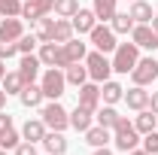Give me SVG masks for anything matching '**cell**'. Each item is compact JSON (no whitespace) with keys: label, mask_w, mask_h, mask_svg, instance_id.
<instances>
[{"label":"cell","mask_w":158,"mask_h":155,"mask_svg":"<svg viewBox=\"0 0 158 155\" xmlns=\"http://www.w3.org/2000/svg\"><path fill=\"white\" fill-rule=\"evenodd\" d=\"M113 143L118 152H131L140 143V131L134 128V122H128L125 116H118V122L113 125Z\"/></svg>","instance_id":"1"},{"label":"cell","mask_w":158,"mask_h":155,"mask_svg":"<svg viewBox=\"0 0 158 155\" xmlns=\"http://www.w3.org/2000/svg\"><path fill=\"white\" fill-rule=\"evenodd\" d=\"M140 61V46L134 43H118L113 52V73H131Z\"/></svg>","instance_id":"2"},{"label":"cell","mask_w":158,"mask_h":155,"mask_svg":"<svg viewBox=\"0 0 158 155\" xmlns=\"http://www.w3.org/2000/svg\"><path fill=\"white\" fill-rule=\"evenodd\" d=\"M85 67H88V79L98 82V85H100V82H106L110 73H113V61L106 58L103 52H98V49L85 55Z\"/></svg>","instance_id":"3"},{"label":"cell","mask_w":158,"mask_h":155,"mask_svg":"<svg viewBox=\"0 0 158 155\" xmlns=\"http://www.w3.org/2000/svg\"><path fill=\"white\" fill-rule=\"evenodd\" d=\"M40 119L46 122V128H49V131H64V128H70V113L61 107L58 100L46 103V107L40 110Z\"/></svg>","instance_id":"4"},{"label":"cell","mask_w":158,"mask_h":155,"mask_svg":"<svg viewBox=\"0 0 158 155\" xmlns=\"http://www.w3.org/2000/svg\"><path fill=\"white\" fill-rule=\"evenodd\" d=\"M40 88H43V94L49 97V100H61L64 88H67L64 70H58V67H49V70L43 73V79H40Z\"/></svg>","instance_id":"5"},{"label":"cell","mask_w":158,"mask_h":155,"mask_svg":"<svg viewBox=\"0 0 158 155\" xmlns=\"http://www.w3.org/2000/svg\"><path fill=\"white\" fill-rule=\"evenodd\" d=\"M88 37H91V43H94V49H98V52H103V55H106V52H116V31H113V27H106V24H103V21H98V24H94V27H91V34H88Z\"/></svg>","instance_id":"6"},{"label":"cell","mask_w":158,"mask_h":155,"mask_svg":"<svg viewBox=\"0 0 158 155\" xmlns=\"http://www.w3.org/2000/svg\"><path fill=\"white\" fill-rule=\"evenodd\" d=\"M131 79H134V85H152L158 79V61L149 55V58H140L137 67L131 70Z\"/></svg>","instance_id":"7"},{"label":"cell","mask_w":158,"mask_h":155,"mask_svg":"<svg viewBox=\"0 0 158 155\" xmlns=\"http://www.w3.org/2000/svg\"><path fill=\"white\" fill-rule=\"evenodd\" d=\"M76 103L85 107V110H91V113H98V107H100V85L98 82H82L79 91H76Z\"/></svg>","instance_id":"8"},{"label":"cell","mask_w":158,"mask_h":155,"mask_svg":"<svg viewBox=\"0 0 158 155\" xmlns=\"http://www.w3.org/2000/svg\"><path fill=\"white\" fill-rule=\"evenodd\" d=\"M131 43L140 46V49L155 52V49H158V34L152 31V24H134V31H131Z\"/></svg>","instance_id":"9"},{"label":"cell","mask_w":158,"mask_h":155,"mask_svg":"<svg viewBox=\"0 0 158 155\" xmlns=\"http://www.w3.org/2000/svg\"><path fill=\"white\" fill-rule=\"evenodd\" d=\"M40 67H43V61H40V55H21V61H19V76L24 79V85H31V82H37V76H40Z\"/></svg>","instance_id":"10"},{"label":"cell","mask_w":158,"mask_h":155,"mask_svg":"<svg viewBox=\"0 0 158 155\" xmlns=\"http://www.w3.org/2000/svg\"><path fill=\"white\" fill-rule=\"evenodd\" d=\"M70 24H73V34H91V27L98 24V15H94V9H82L79 6V12L70 19Z\"/></svg>","instance_id":"11"},{"label":"cell","mask_w":158,"mask_h":155,"mask_svg":"<svg viewBox=\"0 0 158 155\" xmlns=\"http://www.w3.org/2000/svg\"><path fill=\"white\" fill-rule=\"evenodd\" d=\"M131 110H149V91H146V85H134V88H128L125 91V97H122Z\"/></svg>","instance_id":"12"},{"label":"cell","mask_w":158,"mask_h":155,"mask_svg":"<svg viewBox=\"0 0 158 155\" xmlns=\"http://www.w3.org/2000/svg\"><path fill=\"white\" fill-rule=\"evenodd\" d=\"M46 131H49V128H46L43 119H27L24 128H21V140H27V143H43Z\"/></svg>","instance_id":"13"},{"label":"cell","mask_w":158,"mask_h":155,"mask_svg":"<svg viewBox=\"0 0 158 155\" xmlns=\"http://www.w3.org/2000/svg\"><path fill=\"white\" fill-rule=\"evenodd\" d=\"M19 100L27 107V110H37V107H43V100H46V94H43V88H40L37 82H31V85H24L21 88Z\"/></svg>","instance_id":"14"},{"label":"cell","mask_w":158,"mask_h":155,"mask_svg":"<svg viewBox=\"0 0 158 155\" xmlns=\"http://www.w3.org/2000/svg\"><path fill=\"white\" fill-rule=\"evenodd\" d=\"M43 146H46L49 155H64L67 152V137H64V131H46Z\"/></svg>","instance_id":"15"},{"label":"cell","mask_w":158,"mask_h":155,"mask_svg":"<svg viewBox=\"0 0 158 155\" xmlns=\"http://www.w3.org/2000/svg\"><path fill=\"white\" fill-rule=\"evenodd\" d=\"M110 140H113V134H110V128H103V125H91V128L85 131V143H88L91 149L110 146Z\"/></svg>","instance_id":"16"},{"label":"cell","mask_w":158,"mask_h":155,"mask_svg":"<svg viewBox=\"0 0 158 155\" xmlns=\"http://www.w3.org/2000/svg\"><path fill=\"white\" fill-rule=\"evenodd\" d=\"M91 125H94V113L76 103V110L70 113V128H76V131H82V134H85V131H88Z\"/></svg>","instance_id":"17"},{"label":"cell","mask_w":158,"mask_h":155,"mask_svg":"<svg viewBox=\"0 0 158 155\" xmlns=\"http://www.w3.org/2000/svg\"><path fill=\"white\" fill-rule=\"evenodd\" d=\"M21 34H24L21 19H3L0 21V40H3V43H15Z\"/></svg>","instance_id":"18"},{"label":"cell","mask_w":158,"mask_h":155,"mask_svg":"<svg viewBox=\"0 0 158 155\" xmlns=\"http://www.w3.org/2000/svg\"><path fill=\"white\" fill-rule=\"evenodd\" d=\"M125 97V88L118 85V82H113V79H106V82H100V103H118Z\"/></svg>","instance_id":"19"},{"label":"cell","mask_w":158,"mask_h":155,"mask_svg":"<svg viewBox=\"0 0 158 155\" xmlns=\"http://www.w3.org/2000/svg\"><path fill=\"white\" fill-rule=\"evenodd\" d=\"M128 15L137 21V24H149L155 12H152V6H149L146 0H131V9H128Z\"/></svg>","instance_id":"20"},{"label":"cell","mask_w":158,"mask_h":155,"mask_svg":"<svg viewBox=\"0 0 158 155\" xmlns=\"http://www.w3.org/2000/svg\"><path fill=\"white\" fill-rule=\"evenodd\" d=\"M61 49H64V55H67V61H70V64H76V61H85V55H88V46H85L82 40H67Z\"/></svg>","instance_id":"21"},{"label":"cell","mask_w":158,"mask_h":155,"mask_svg":"<svg viewBox=\"0 0 158 155\" xmlns=\"http://www.w3.org/2000/svg\"><path fill=\"white\" fill-rule=\"evenodd\" d=\"M40 61L43 67H55L58 64V55H61V43H40Z\"/></svg>","instance_id":"22"},{"label":"cell","mask_w":158,"mask_h":155,"mask_svg":"<svg viewBox=\"0 0 158 155\" xmlns=\"http://www.w3.org/2000/svg\"><path fill=\"white\" fill-rule=\"evenodd\" d=\"M64 79H67V85H82V82H88V67H82V61L76 64H70L67 70H64Z\"/></svg>","instance_id":"23"},{"label":"cell","mask_w":158,"mask_h":155,"mask_svg":"<svg viewBox=\"0 0 158 155\" xmlns=\"http://www.w3.org/2000/svg\"><path fill=\"white\" fill-rule=\"evenodd\" d=\"M118 0H94L91 3V9H94V15H98V21H113V15H116Z\"/></svg>","instance_id":"24"},{"label":"cell","mask_w":158,"mask_h":155,"mask_svg":"<svg viewBox=\"0 0 158 155\" xmlns=\"http://www.w3.org/2000/svg\"><path fill=\"white\" fill-rule=\"evenodd\" d=\"M155 125H158V116L152 113V110H140L137 119H134V128H137L140 134H149V131H155Z\"/></svg>","instance_id":"25"},{"label":"cell","mask_w":158,"mask_h":155,"mask_svg":"<svg viewBox=\"0 0 158 155\" xmlns=\"http://www.w3.org/2000/svg\"><path fill=\"white\" fill-rule=\"evenodd\" d=\"M34 31H37V40H40V43H52L55 19H49V15H40V19L34 21Z\"/></svg>","instance_id":"26"},{"label":"cell","mask_w":158,"mask_h":155,"mask_svg":"<svg viewBox=\"0 0 158 155\" xmlns=\"http://www.w3.org/2000/svg\"><path fill=\"white\" fill-rule=\"evenodd\" d=\"M67 40H73V24L70 19H55V31H52V43H67Z\"/></svg>","instance_id":"27"},{"label":"cell","mask_w":158,"mask_h":155,"mask_svg":"<svg viewBox=\"0 0 158 155\" xmlns=\"http://www.w3.org/2000/svg\"><path fill=\"white\" fill-rule=\"evenodd\" d=\"M94 122H98V125H103V128H110V131H113V125H116V122H118V113H116V110H113V107H110V103H106V107H98V113H94Z\"/></svg>","instance_id":"28"},{"label":"cell","mask_w":158,"mask_h":155,"mask_svg":"<svg viewBox=\"0 0 158 155\" xmlns=\"http://www.w3.org/2000/svg\"><path fill=\"white\" fill-rule=\"evenodd\" d=\"M58 19H73L79 12V0H55V9H52Z\"/></svg>","instance_id":"29"},{"label":"cell","mask_w":158,"mask_h":155,"mask_svg":"<svg viewBox=\"0 0 158 155\" xmlns=\"http://www.w3.org/2000/svg\"><path fill=\"white\" fill-rule=\"evenodd\" d=\"M134 24H137V21L131 19L128 12H116V15H113V24H110V27H113L116 34H131V31H134Z\"/></svg>","instance_id":"30"},{"label":"cell","mask_w":158,"mask_h":155,"mask_svg":"<svg viewBox=\"0 0 158 155\" xmlns=\"http://www.w3.org/2000/svg\"><path fill=\"white\" fill-rule=\"evenodd\" d=\"M0 88H3L6 94H21V88H24V79L19 76V70H15V73H6Z\"/></svg>","instance_id":"31"},{"label":"cell","mask_w":158,"mask_h":155,"mask_svg":"<svg viewBox=\"0 0 158 155\" xmlns=\"http://www.w3.org/2000/svg\"><path fill=\"white\" fill-rule=\"evenodd\" d=\"M0 15L3 19H21V0H0Z\"/></svg>","instance_id":"32"},{"label":"cell","mask_w":158,"mask_h":155,"mask_svg":"<svg viewBox=\"0 0 158 155\" xmlns=\"http://www.w3.org/2000/svg\"><path fill=\"white\" fill-rule=\"evenodd\" d=\"M19 143H21V131H15V128H9V131L0 134V149H15Z\"/></svg>","instance_id":"33"},{"label":"cell","mask_w":158,"mask_h":155,"mask_svg":"<svg viewBox=\"0 0 158 155\" xmlns=\"http://www.w3.org/2000/svg\"><path fill=\"white\" fill-rule=\"evenodd\" d=\"M37 34H21L19 40H15V46H19V52L21 55H31V52H34V49H37Z\"/></svg>","instance_id":"34"},{"label":"cell","mask_w":158,"mask_h":155,"mask_svg":"<svg viewBox=\"0 0 158 155\" xmlns=\"http://www.w3.org/2000/svg\"><path fill=\"white\" fill-rule=\"evenodd\" d=\"M143 149L149 155H158V131H149V134H143Z\"/></svg>","instance_id":"35"},{"label":"cell","mask_w":158,"mask_h":155,"mask_svg":"<svg viewBox=\"0 0 158 155\" xmlns=\"http://www.w3.org/2000/svg\"><path fill=\"white\" fill-rule=\"evenodd\" d=\"M15 52H19V46H15V43H3V40H0V61H9Z\"/></svg>","instance_id":"36"},{"label":"cell","mask_w":158,"mask_h":155,"mask_svg":"<svg viewBox=\"0 0 158 155\" xmlns=\"http://www.w3.org/2000/svg\"><path fill=\"white\" fill-rule=\"evenodd\" d=\"M15 155H37V143H27V140H21L19 146H15Z\"/></svg>","instance_id":"37"},{"label":"cell","mask_w":158,"mask_h":155,"mask_svg":"<svg viewBox=\"0 0 158 155\" xmlns=\"http://www.w3.org/2000/svg\"><path fill=\"white\" fill-rule=\"evenodd\" d=\"M34 6H37L40 15H49V12L55 9V0H34Z\"/></svg>","instance_id":"38"},{"label":"cell","mask_w":158,"mask_h":155,"mask_svg":"<svg viewBox=\"0 0 158 155\" xmlns=\"http://www.w3.org/2000/svg\"><path fill=\"white\" fill-rule=\"evenodd\" d=\"M9 128H12V116L0 110V134H3V131H9Z\"/></svg>","instance_id":"39"},{"label":"cell","mask_w":158,"mask_h":155,"mask_svg":"<svg viewBox=\"0 0 158 155\" xmlns=\"http://www.w3.org/2000/svg\"><path fill=\"white\" fill-rule=\"evenodd\" d=\"M149 110L158 116V91H152V94H149Z\"/></svg>","instance_id":"40"},{"label":"cell","mask_w":158,"mask_h":155,"mask_svg":"<svg viewBox=\"0 0 158 155\" xmlns=\"http://www.w3.org/2000/svg\"><path fill=\"white\" fill-rule=\"evenodd\" d=\"M91 155H113V149H110V146H98Z\"/></svg>","instance_id":"41"},{"label":"cell","mask_w":158,"mask_h":155,"mask_svg":"<svg viewBox=\"0 0 158 155\" xmlns=\"http://www.w3.org/2000/svg\"><path fill=\"white\" fill-rule=\"evenodd\" d=\"M6 97H9V94H6V91H3V88H0V110H3V107H6Z\"/></svg>","instance_id":"42"},{"label":"cell","mask_w":158,"mask_h":155,"mask_svg":"<svg viewBox=\"0 0 158 155\" xmlns=\"http://www.w3.org/2000/svg\"><path fill=\"white\" fill-rule=\"evenodd\" d=\"M125 155H149L146 149H131V152H125Z\"/></svg>","instance_id":"43"},{"label":"cell","mask_w":158,"mask_h":155,"mask_svg":"<svg viewBox=\"0 0 158 155\" xmlns=\"http://www.w3.org/2000/svg\"><path fill=\"white\" fill-rule=\"evenodd\" d=\"M149 24H152V31L158 34V15H152V21H149Z\"/></svg>","instance_id":"44"},{"label":"cell","mask_w":158,"mask_h":155,"mask_svg":"<svg viewBox=\"0 0 158 155\" xmlns=\"http://www.w3.org/2000/svg\"><path fill=\"white\" fill-rule=\"evenodd\" d=\"M3 76H6V64L0 61V82H3Z\"/></svg>","instance_id":"45"},{"label":"cell","mask_w":158,"mask_h":155,"mask_svg":"<svg viewBox=\"0 0 158 155\" xmlns=\"http://www.w3.org/2000/svg\"><path fill=\"white\" fill-rule=\"evenodd\" d=\"M0 155H9V149H0Z\"/></svg>","instance_id":"46"},{"label":"cell","mask_w":158,"mask_h":155,"mask_svg":"<svg viewBox=\"0 0 158 155\" xmlns=\"http://www.w3.org/2000/svg\"><path fill=\"white\" fill-rule=\"evenodd\" d=\"M0 21H3V15H0Z\"/></svg>","instance_id":"47"}]
</instances>
